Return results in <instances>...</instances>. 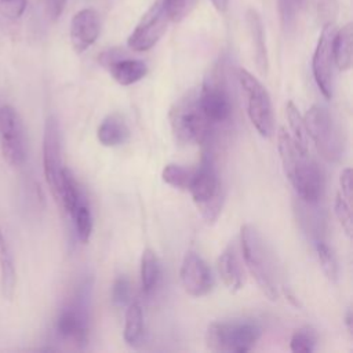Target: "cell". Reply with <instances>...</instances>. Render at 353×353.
I'll use <instances>...</instances> for the list:
<instances>
[{
  "label": "cell",
  "instance_id": "obj_1",
  "mask_svg": "<svg viewBox=\"0 0 353 353\" xmlns=\"http://www.w3.org/2000/svg\"><path fill=\"white\" fill-rule=\"evenodd\" d=\"M277 148L285 176L296 194L305 203H317L324 192V175L319 164L309 156V152L295 143L285 128L279 130Z\"/></svg>",
  "mask_w": 353,
  "mask_h": 353
},
{
  "label": "cell",
  "instance_id": "obj_2",
  "mask_svg": "<svg viewBox=\"0 0 353 353\" xmlns=\"http://www.w3.org/2000/svg\"><path fill=\"white\" fill-rule=\"evenodd\" d=\"M240 244L248 272L255 279L261 291L269 299L276 301L280 292V276L272 248L259 230L248 223L241 226Z\"/></svg>",
  "mask_w": 353,
  "mask_h": 353
},
{
  "label": "cell",
  "instance_id": "obj_3",
  "mask_svg": "<svg viewBox=\"0 0 353 353\" xmlns=\"http://www.w3.org/2000/svg\"><path fill=\"white\" fill-rule=\"evenodd\" d=\"M261 335L262 327L251 319L214 321L205 331V343L212 352L244 353L255 346Z\"/></svg>",
  "mask_w": 353,
  "mask_h": 353
},
{
  "label": "cell",
  "instance_id": "obj_4",
  "mask_svg": "<svg viewBox=\"0 0 353 353\" xmlns=\"http://www.w3.org/2000/svg\"><path fill=\"white\" fill-rule=\"evenodd\" d=\"M188 190L204 221L214 223L222 211L223 190L214 159L210 154H204L200 165L193 170Z\"/></svg>",
  "mask_w": 353,
  "mask_h": 353
},
{
  "label": "cell",
  "instance_id": "obj_5",
  "mask_svg": "<svg viewBox=\"0 0 353 353\" xmlns=\"http://www.w3.org/2000/svg\"><path fill=\"white\" fill-rule=\"evenodd\" d=\"M170 125L175 141L182 145L205 143L214 128L201 112L196 92H189L174 103Z\"/></svg>",
  "mask_w": 353,
  "mask_h": 353
},
{
  "label": "cell",
  "instance_id": "obj_6",
  "mask_svg": "<svg viewBox=\"0 0 353 353\" xmlns=\"http://www.w3.org/2000/svg\"><path fill=\"white\" fill-rule=\"evenodd\" d=\"M309 138L313 141L319 154L330 161L336 163L343 156V137L332 119L328 109L313 105L303 116Z\"/></svg>",
  "mask_w": 353,
  "mask_h": 353
},
{
  "label": "cell",
  "instance_id": "obj_7",
  "mask_svg": "<svg viewBox=\"0 0 353 353\" xmlns=\"http://www.w3.org/2000/svg\"><path fill=\"white\" fill-rule=\"evenodd\" d=\"M197 101L201 112L212 127L221 125L230 119L232 99L225 77L223 63L215 65L204 77Z\"/></svg>",
  "mask_w": 353,
  "mask_h": 353
},
{
  "label": "cell",
  "instance_id": "obj_8",
  "mask_svg": "<svg viewBox=\"0 0 353 353\" xmlns=\"http://www.w3.org/2000/svg\"><path fill=\"white\" fill-rule=\"evenodd\" d=\"M239 83L243 91L248 119L259 135L269 138L274 130L273 108L268 90L248 70H239Z\"/></svg>",
  "mask_w": 353,
  "mask_h": 353
},
{
  "label": "cell",
  "instance_id": "obj_9",
  "mask_svg": "<svg viewBox=\"0 0 353 353\" xmlns=\"http://www.w3.org/2000/svg\"><path fill=\"white\" fill-rule=\"evenodd\" d=\"M0 149L7 164L19 167L25 163V130L18 112L11 105L0 108Z\"/></svg>",
  "mask_w": 353,
  "mask_h": 353
},
{
  "label": "cell",
  "instance_id": "obj_10",
  "mask_svg": "<svg viewBox=\"0 0 353 353\" xmlns=\"http://www.w3.org/2000/svg\"><path fill=\"white\" fill-rule=\"evenodd\" d=\"M171 22L164 1L156 0L154 4L143 14L135 29L128 37V47L134 51L150 50L165 33Z\"/></svg>",
  "mask_w": 353,
  "mask_h": 353
},
{
  "label": "cell",
  "instance_id": "obj_11",
  "mask_svg": "<svg viewBox=\"0 0 353 353\" xmlns=\"http://www.w3.org/2000/svg\"><path fill=\"white\" fill-rule=\"evenodd\" d=\"M334 34H335L334 23H324L314 54H313V59H312L313 77L316 80L319 90L325 98H331L334 91V66H335L334 50H332Z\"/></svg>",
  "mask_w": 353,
  "mask_h": 353
},
{
  "label": "cell",
  "instance_id": "obj_12",
  "mask_svg": "<svg viewBox=\"0 0 353 353\" xmlns=\"http://www.w3.org/2000/svg\"><path fill=\"white\" fill-rule=\"evenodd\" d=\"M62 170L61 130L58 120L54 116H50L46 120L43 134V171L54 199L58 196Z\"/></svg>",
  "mask_w": 353,
  "mask_h": 353
},
{
  "label": "cell",
  "instance_id": "obj_13",
  "mask_svg": "<svg viewBox=\"0 0 353 353\" xmlns=\"http://www.w3.org/2000/svg\"><path fill=\"white\" fill-rule=\"evenodd\" d=\"M179 277L183 290L192 296H204L214 285L210 268L203 258L193 251H188L183 255Z\"/></svg>",
  "mask_w": 353,
  "mask_h": 353
},
{
  "label": "cell",
  "instance_id": "obj_14",
  "mask_svg": "<svg viewBox=\"0 0 353 353\" xmlns=\"http://www.w3.org/2000/svg\"><path fill=\"white\" fill-rule=\"evenodd\" d=\"M55 330L62 339L72 342L76 346L87 342V312L81 298H77L76 302L61 310L55 323Z\"/></svg>",
  "mask_w": 353,
  "mask_h": 353
},
{
  "label": "cell",
  "instance_id": "obj_15",
  "mask_svg": "<svg viewBox=\"0 0 353 353\" xmlns=\"http://www.w3.org/2000/svg\"><path fill=\"white\" fill-rule=\"evenodd\" d=\"M99 61L121 85H131L143 79L148 73V66L143 61L123 57V54L114 48L102 52Z\"/></svg>",
  "mask_w": 353,
  "mask_h": 353
},
{
  "label": "cell",
  "instance_id": "obj_16",
  "mask_svg": "<svg viewBox=\"0 0 353 353\" xmlns=\"http://www.w3.org/2000/svg\"><path fill=\"white\" fill-rule=\"evenodd\" d=\"M99 15L92 8H84L74 14L70 22V43L76 52L91 47L99 36Z\"/></svg>",
  "mask_w": 353,
  "mask_h": 353
},
{
  "label": "cell",
  "instance_id": "obj_17",
  "mask_svg": "<svg viewBox=\"0 0 353 353\" xmlns=\"http://www.w3.org/2000/svg\"><path fill=\"white\" fill-rule=\"evenodd\" d=\"M216 266L221 280L229 291L236 292L244 287L245 277L234 245L230 244L223 250V252L218 258Z\"/></svg>",
  "mask_w": 353,
  "mask_h": 353
},
{
  "label": "cell",
  "instance_id": "obj_18",
  "mask_svg": "<svg viewBox=\"0 0 353 353\" xmlns=\"http://www.w3.org/2000/svg\"><path fill=\"white\" fill-rule=\"evenodd\" d=\"M97 138L103 146L109 148L127 142L130 138V130L123 116L119 113L108 114L98 127Z\"/></svg>",
  "mask_w": 353,
  "mask_h": 353
},
{
  "label": "cell",
  "instance_id": "obj_19",
  "mask_svg": "<svg viewBox=\"0 0 353 353\" xmlns=\"http://www.w3.org/2000/svg\"><path fill=\"white\" fill-rule=\"evenodd\" d=\"M247 23L252 40V48H254V58L258 70L262 74H266L269 59H268V48H266V40H265V30L263 23L259 17V14L255 10H250L247 12Z\"/></svg>",
  "mask_w": 353,
  "mask_h": 353
},
{
  "label": "cell",
  "instance_id": "obj_20",
  "mask_svg": "<svg viewBox=\"0 0 353 353\" xmlns=\"http://www.w3.org/2000/svg\"><path fill=\"white\" fill-rule=\"evenodd\" d=\"M17 272L7 240L0 228V291L4 299L11 301L15 294Z\"/></svg>",
  "mask_w": 353,
  "mask_h": 353
},
{
  "label": "cell",
  "instance_id": "obj_21",
  "mask_svg": "<svg viewBox=\"0 0 353 353\" xmlns=\"http://www.w3.org/2000/svg\"><path fill=\"white\" fill-rule=\"evenodd\" d=\"M55 200L59 203V205L63 208V211H66L69 215L73 212V210L77 207V204L83 201V196H81L77 181L74 179L70 170H68L65 167L61 174L59 190H58V196Z\"/></svg>",
  "mask_w": 353,
  "mask_h": 353
},
{
  "label": "cell",
  "instance_id": "obj_22",
  "mask_svg": "<svg viewBox=\"0 0 353 353\" xmlns=\"http://www.w3.org/2000/svg\"><path fill=\"white\" fill-rule=\"evenodd\" d=\"M352 41L353 28L352 23H346L339 30H335L332 50L335 65L339 70H347L352 66Z\"/></svg>",
  "mask_w": 353,
  "mask_h": 353
},
{
  "label": "cell",
  "instance_id": "obj_23",
  "mask_svg": "<svg viewBox=\"0 0 353 353\" xmlns=\"http://www.w3.org/2000/svg\"><path fill=\"white\" fill-rule=\"evenodd\" d=\"M127 345L137 347L143 339V312L138 302H130L125 310V321L123 331Z\"/></svg>",
  "mask_w": 353,
  "mask_h": 353
},
{
  "label": "cell",
  "instance_id": "obj_24",
  "mask_svg": "<svg viewBox=\"0 0 353 353\" xmlns=\"http://www.w3.org/2000/svg\"><path fill=\"white\" fill-rule=\"evenodd\" d=\"M161 277V269H160V262L156 255V252L150 248L143 250L142 256H141V285L142 291L145 294H152Z\"/></svg>",
  "mask_w": 353,
  "mask_h": 353
},
{
  "label": "cell",
  "instance_id": "obj_25",
  "mask_svg": "<svg viewBox=\"0 0 353 353\" xmlns=\"http://www.w3.org/2000/svg\"><path fill=\"white\" fill-rule=\"evenodd\" d=\"M285 114H287V120L291 130L290 135L302 150L309 152V134L306 130V124H305L303 116L299 113L298 108L292 101L287 102Z\"/></svg>",
  "mask_w": 353,
  "mask_h": 353
},
{
  "label": "cell",
  "instance_id": "obj_26",
  "mask_svg": "<svg viewBox=\"0 0 353 353\" xmlns=\"http://www.w3.org/2000/svg\"><path fill=\"white\" fill-rule=\"evenodd\" d=\"M74 222V229L77 233V237L81 243H88L90 237L92 234V228H94V221H92V214L90 207L81 201L77 204V207L73 210L70 214Z\"/></svg>",
  "mask_w": 353,
  "mask_h": 353
},
{
  "label": "cell",
  "instance_id": "obj_27",
  "mask_svg": "<svg viewBox=\"0 0 353 353\" xmlns=\"http://www.w3.org/2000/svg\"><path fill=\"white\" fill-rule=\"evenodd\" d=\"M192 174H193V170L190 168H186L179 164H168L163 168L161 176L165 183L181 190H188L192 179Z\"/></svg>",
  "mask_w": 353,
  "mask_h": 353
},
{
  "label": "cell",
  "instance_id": "obj_28",
  "mask_svg": "<svg viewBox=\"0 0 353 353\" xmlns=\"http://www.w3.org/2000/svg\"><path fill=\"white\" fill-rule=\"evenodd\" d=\"M317 342L316 332L312 327L305 325L298 328L290 341V347L294 353H310L314 350Z\"/></svg>",
  "mask_w": 353,
  "mask_h": 353
},
{
  "label": "cell",
  "instance_id": "obj_29",
  "mask_svg": "<svg viewBox=\"0 0 353 353\" xmlns=\"http://www.w3.org/2000/svg\"><path fill=\"white\" fill-rule=\"evenodd\" d=\"M302 7H303V0H277L280 21L285 30L294 29Z\"/></svg>",
  "mask_w": 353,
  "mask_h": 353
},
{
  "label": "cell",
  "instance_id": "obj_30",
  "mask_svg": "<svg viewBox=\"0 0 353 353\" xmlns=\"http://www.w3.org/2000/svg\"><path fill=\"white\" fill-rule=\"evenodd\" d=\"M316 251H317V256H319V262L323 273L330 281L335 283L338 279V263L332 250L324 241H319L316 244Z\"/></svg>",
  "mask_w": 353,
  "mask_h": 353
},
{
  "label": "cell",
  "instance_id": "obj_31",
  "mask_svg": "<svg viewBox=\"0 0 353 353\" xmlns=\"http://www.w3.org/2000/svg\"><path fill=\"white\" fill-rule=\"evenodd\" d=\"M334 210L336 219L345 232L347 237L352 236L353 232V221H352V201L345 199L339 192H336L335 196V203H334Z\"/></svg>",
  "mask_w": 353,
  "mask_h": 353
},
{
  "label": "cell",
  "instance_id": "obj_32",
  "mask_svg": "<svg viewBox=\"0 0 353 353\" xmlns=\"http://www.w3.org/2000/svg\"><path fill=\"white\" fill-rule=\"evenodd\" d=\"M131 284L125 276H117L112 285V302L114 306L123 307L131 302Z\"/></svg>",
  "mask_w": 353,
  "mask_h": 353
},
{
  "label": "cell",
  "instance_id": "obj_33",
  "mask_svg": "<svg viewBox=\"0 0 353 353\" xmlns=\"http://www.w3.org/2000/svg\"><path fill=\"white\" fill-rule=\"evenodd\" d=\"M171 22H179L189 15L196 0H163Z\"/></svg>",
  "mask_w": 353,
  "mask_h": 353
},
{
  "label": "cell",
  "instance_id": "obj_34",
  "mask_svg": "<svg viewBox=\"0 0 353 353\" xmlns=\"http://www.w3.org/2000/svg\"><path fill=\"white\" fill-rule=\"evenodd\" d=\"M313 7L317 18L323 22V25L334 23L339 11L338 0H313Z\"/></svg>",
  "mask_w": 353,
  "mask_h": 353
},
{
  "label": "cell",
  "instance_id": "obj_35",
  "mask_svg": "<svg viewBox=\"0 0 353 353\" xmlns=\"http://www.w3.org/2000/svg\"><path fill=\"white\" fill-rule=\"evenodd\" d=\"M28 6V0H0V15L10 21L19 19Z\"/></svg>",
  "mask_w": 353,
  "mask_h": 353
},
{
  "label": "cell",
  "instance_id": "obj_36",
  "mask_svg": "<svg viewBox=\"0 0 353 353\" xmlns=\"http://www.w3.org/2000/svg\"><path fill=\"white\" fill-rule=\"evenodd\" d=\"M352 176L353 172L350 168H345L342 170L341 175H339V189L338 192L347 200L352 201V192H353V182H352Z\"/></svg>",
  "mask_w": 353,
  "mask_h": 353
},
{
  "label": "cell",
  "instance_id": "obj_37",
  "mask_svg": "<svg viewBox=\"0 0 353 353\" xmlns=\"http://www.w3.org/2000/svg\"><path fill=\"white\" fill-rule=\"evenodd\" d=\"M68 0H44V7H46V12L47 15L55 21L61 17V14L65 10Z\"/></svg>",
  "mask_w": 353,
  "mask_h": 353
},
{
  "label": "cell",
  "instance_id": "obj_38",
  "mask_svg": "<svg viewBox=\"0 0 353 353\" xmlns=\"http://www.w3.org/2000/svg\"><path fill=\"white\" fill-rule=\"evenodd\" d=\"M353 314H352V310L347 309L346 312V316H345V324H346V328H347V332L352 335L353 332Z\"/></svg>",
  "mask_w": 353,
  "mask_h": 353
},
{
  "label": "cell",
  "instance_id": "obj_39",
  "mask_svg": "<svg viewBox=\"0 0 353 353\" xmlns=\"http://www.w3.org/2000/svg\"><path fill=\"white\" fill-rule=\"evenodd\" d=\"M211 1L218 11H225L228 8V3H229V0H211Z\"/></svg>",
  "mask_w": 353,
  "mask_h": 353
}]
</instances>
